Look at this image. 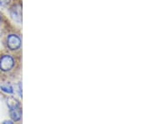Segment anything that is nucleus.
<instances>
[{
  "mask_svg": "<svg viewBox=\"0 0 151 124\" xmlns=\"http://www.w3.org/2000/svg\"><path fill=\"white\" fill-rule=\"evenodd\" d=\"M0 88H1V90H2L3 92H6V93H9V94H12V93L14 92L13 88H12L10 86H8V85H6V86H2Z\"/></svg>",
  "mask_w": 151,
  "mask_h": 124,
  "instance_id": "423d86ee",
  "label": "nucleus"
},
{
  "mask_svg": "<svg viewBox=\"0 0 151 124\" xmlns=\"http://www.w3.org/2000/svg\"><path fill=\"white\" fill-rule=\"evenodd\" d=\"M4 123H13V121H5L4 122Z\"/></svg>",
  "mask_w": 151,
  "mask_h": 124,
  "instance_id": "6e6552de",
  "label": "nucleus"
},
{
  "mask_svg": "<svg viewBox=\"0 0 151 124\" xmlns=\"http://www.w3.org/2000/svg\"><path fill=\"white\" fill-rule=\"evenodd\" d=\"M9 114H10L11 118L13 119L14 121H19L20 120L22 116V112L21 108H10V111H9Z\"/></svg>",
  "mask_w": 151,
  "mask_h": 124,
  "instance_id": "20e7f679",
  "label": "nucleus"
},
{
  "mask_svg": "<svg viewBox=\"0 0 151 124\" xmlns=\"http://www.w3.org/2000/svg\"><path fill=\"white\" fill-rule=\"evenodd\" d=\"M7 44L11 50H16L21 46V39L15 34H10L7 39Z\"/></svg>",
  "mask_w": 151,
  "mask_h": 124,
  "instance_id": "f03ea898",
  "label": "nucleus"
},
{
  "mask_svg": "<svg viewBox=\"0 0 151 124\" xmlns=\"http://www.w3.org/2000/svg\"><path fill=\"white\" fill-rule=\"evenodd\" d=\"M0 20H1V15H0Z\"/></svg>",
  "mask_w": 151,
  "mask_h": 124,
  "instance_id": "1a4fd4ad",
  "label": "nucleus"
},
{
  "mask_svg": "<svg viewBox=\"0 0 151 124\" xmlns=\"http://www.w3.org/2000/svg\"><path fill=\"white\" fill-rule=\"evenodd\" d=\"M14 65V58L10 55H4L0 59V70L3 71L10 70Z\"/></svg>",
  "mask_w": 151,
  "mask_h": 124,
  "instance_id": "f257e3e1",
  "label": "nucleus"
},
{
  "mask_svg": "<svg viewBox=\"0 0 151 124\" xmlns=\"http://www.w3.org/2000/svg\"><path fill=\"white\" fill-rule=\"evenodd\" d=\"M10 2V0H0V5H6Z\"/></svg>",
  "mask_w": 151,
  "mask_h": 124,
  "instance_id": "0eeeda50",
  "label": "nucleus"
},
{
  "mask_svg": "<svg viewBox=\"0 0 151 124\" xmlns=\"http://www.w3.org/2000/svg\"><path fill=\"white\" fill-rule=\"evenodd\" d=\"M12 18L18 22H21L22 19V10L20 5L14 6V8L11 9L10 11Z\"/></svg>",
  "mask_w": 151,
  "mask_h": 124,
  "instance_id": "7ed1b4c3",
  "label": "nucleus"
},
{
  "mask_svg": "<svg viewBox=\"0 0 151 124\" xmlns=\"http://www.w3.org/2000/svg\"><path fill=\"white\" fill-rule=\"evenodd\" d=\"M8 106H9V108H19L20 107V105H19V102L17 101L15 98H14V97H9V98H8Z\"/></svg>",
  "mask_w": 151,
  "mask_h": 124,
  "instance_id": "39448f33",
  "label": "nucleus"
}]
</instances>
